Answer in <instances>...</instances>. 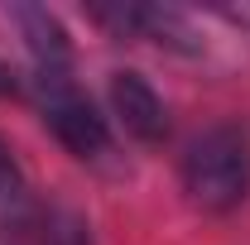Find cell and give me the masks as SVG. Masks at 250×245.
I'll return each instance as SVG.
<instances>
[{"instance_id":"6da1fadb","label":"cell","mask_w":250,"mask_h":245,"mask_svg":"<svg viewBox=\"0 0 250 245\" xmlns=\"http://www.w3.org/2000/svg\"><path fill=\"white\" fill-rule=\"evenodd\" d=\"M178 183L207 216H226L250 197V140L236 125H212L183 149Z\"/></svg>"},{"instance_id":"5b68a950","label":"cell","mask_w":250,"mask_h":245,"mask_svg":"<svg viewBox=\"0 0 250 245\" xmlns=\"http://www.w3.org/2000/svg\"><path fill=\"white\" fill-rule=\"evenodd\" d=\"M10 20L20 24V39L34 58V72L39 67H72V39L62 29V20L43 5H15Z\"/></svg>"},{"instance_id":"8992f818","label":"cell","mask_w":250,"mask_h":245,"mask_svg":"<svg viewBox=\"0 0 250 245\" xmlns=\"http://www.w3.org/2000/svg\"><path fill=\"white\" fill-rule=\"evenodd\" d=\"M53 245H96V241H92V231H87L77 216H62L58 231H53Z\"/></svg>"},{"instance_id":"3957f363","label":"cell","mask_w":250,"mask_h":245,"mask_svg":"<svg viewBox=\"0 0 250 245\" xmlns=\"http://www.w3.org/2000/svg\"><path fill=\"white\" fill-rule=\"evenodd\" d=\"M111 116L121 121L125 135H135L140 144H159L168 135V106L149 87L145 72H116L111 77Z\"/></svg>"},{"instance_id":"52a82bcc","label":"cell","mask_w":250,"mask_h":245,"mask_svg":"<svg viewBox=\"0 0 250 245\" xmlns=\"http://www.w3.org/2000/svg\"><path fill=\"white\" fill-rule=\"evenodd\" d=\"M10 96H20V77H15V67L0 62V101H10Z\"/></svg>"},{"instance_id":"7a4b0ae2","label":"cell","mask_w":250,"mask_h":245,"mask_svg":"<svg viewBox=\"0 0 250 245\" xmlns=\"http://www.w3.org/2000/svg\"><path fill=\"white\" fill-rule=\"evenodd\" d=\"M34 101H39L43 125L53 130V140L67 154L101 159V154L111 149V125L92 106V96L77 87L72 67H39L34 72Z\"/></svg>"},{"instance_id":"277c9868","label":"cell","mask_w":250,"mask_h":245,"mask_svg":"<svg viewBox=\"0 0 250 245\" xmlns=\"http://www.w3.org/2000/svg\"><path fill=\"white\" fill-rule=\"evenodd\" d=\"M39 226V197L34 183L20 163V154L0 140V236L5 241H24Z\"/></svg>"}]
</instances>
